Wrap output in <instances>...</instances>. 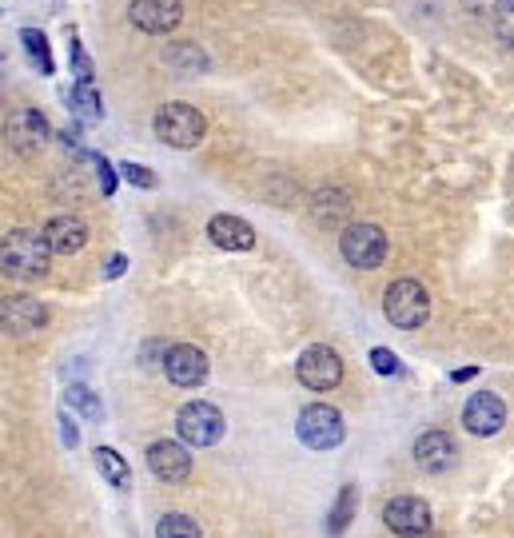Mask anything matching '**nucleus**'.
Instances as JSON below:
<instances>
[{
  "label": "nucleus",
  "mask_w": 514,
  "mask_h": 538,
  "mask_svg": "<svg viewBox=\"0 0 514 538\" xmlns=\"http://www.w3.org/2000/svg\"><path fill=\"white\" fill-rule=\"evenodd\" d=\"M176 431H180V443H188V447H216L224 439V431H228V419H224V411L216 403L196 399V403L180 407Z\"/></svg>",
  "instance_id": "20e7f679"
},
{
  "label": "nucleus",
  "mask_w": 514,
  "mask_h": 538,
  "mask_svg": "<svg viewBox=\"0 0 514 538\" xmlns=\"http://www.w3.org/2000/svg\"><path fill=\"white\" fill-rule=\"evenodd\" d=\"M52 244L44 232H32V228H16L4 236V248H0V264L8 275L16 279H40L48 275V264H52Z\"/></svg>",
  "instance_id": "f257e3e1"
},
{
  "label": "nucleus",
  "mask_w": 514,
  "mask_h": 538,
  "mask_svg": "<svg viewBox=\"0 0 514 538\" xmlns=\"http://www.w3.org/2000/svg\"><path fill=\"white\" fill-rule=\"evenodd\" d=\"M92 459H96V471H100V475H104V479H108L116 491H124V487H128L132 471H128V463H124V459H120L112 447H96V455H92Z\"/></svg>",
  "instance_id": "aec40b11"
},
{
  "label": "nucleus",
  "mask_w": 514,
  "mask_h": 538,
  "mask_svg": "<svg viewBox=\"0 0 514 538\" xmlns=\"http://www.w3.org/2000/svg\"><path fill=\"white\" fill-rule=\"evenodd\" d=\"M359 515V487L355 483H347L343 491H339V499H335V507H331V515H327V535L339 538L347 535V527H351V519Z\"/></svg>",
  "instance_id": "a211bd4d"
},
{
  "label": "nucleus",
  "mask_w": 514,
  "mask_h": 538,
  "mask_svg": "<svg viewBox=\"0 0 514 538\" xmlns=\"http://www.w3.org/2000/svg\"><path fill=\"white\" fill-rule=\"evenodd\" d=\"M124 271H128V260H124V256H120V252H116V256H112V260H108V264H104V279H120V275H124Z\"/></svg>",
  "instance_id": "7c9ffc66"
},
{
  "label": "nucleus",
  "mask_w": 514,
  "mask_h": 538,
  "mask_svg": "<svg viewBox=\"0 0 514 538\" xmlns=\"http://www.w3.org/2000/svg\"><path fill=\"white\" fill-rule=\"evenodd\" d=\"M152 128H156V136H160L164 144H172V148H196V144L204 140V132H208V120H204L200 108L176 100V104H164V108L156 112Z\"/></svg>",
  "instance_id": "7ed1b4c3"
},
{
  "label": "nucleus",
  "mask_w": 514,
  "mask_h": 538,
  "mask_svg": "<svg viewBox=\"0 0 514 538\" xmlns=\"http://www.w3.org/2000/svg\"><path fill=\"white\" fill-rule=\"evenodd\" d=\"M164 375L176 383V387H200L208 379V355L196 347V343H176L168 347L164 355Z\"/></svg>",
  "instance_id": "9b49d317"
},
{
  "label": "nucleus",
  "mask_w": 514,
  "mask_h": 538,
  "mask_svg": "<svg viewBox=\"0 0 514 538\" xmlns=\"http://www.w3.org/2000/svg\"><path fill=\"white\" fill-rule=\"evenodd\" d=\"M495 32L499 40L514 48V0H499V12H495Z\"/></svg>",
  "instance_id": "393cba45"
},
{
  "label": "nucleus",
  "mask_w": 514,
  "mask_h": 538,
  "mask_svg": "<svg viewBox=\"0 0 514 538\" xmlns=\"http://www.w3.org/2000/svg\"><path fill=\"white\" fill-rule=\"evenodd\" d=\"M463 427H467L471 435H479V439L499 435V431L507 427V403H503L495 391H479V395H471L467 407H463Z\"/></svg>",
  "instance_id": "1a4fd4ad"
},
{
  "label": "nucleus",
  "mask_w": 514,
  "mask_h": 538,
  "mask_svg": "<svg viewBox=\"0 0 514 538\" xmlns=\"http://www.w3.org/2000/svg\"><path fill=\"white\" fill-rule=\"evenodd\" d=\"M208 236L224 252H252L256 248V228L248 220H240V216H212L208 220Z\"/></svg>",
  "instance_id": "2eb2a0df"
},
{
  "label": "nucleus",
  "mask_w": 514,
  "mask_h": 538,
  "mask_svg": "<svg viewBox=\"0 0 514 538\" xmlns=\"http://www.w3.org/2000/svg\"><path fill=\"white\" fill-rule=\"evenodd\" d=\"M148 471H152L156 479H164V483H184V479L192 475V455H188V447L176 443V439H156V443L148 447Z\"/></svg>",
  "instance_id": "f8f14e48"
},
{
  "label": "nucleus",
  "mask_w": 514,
  "mask_h": 538,
  "mask_svg": "<svg viewBox=\"0 0 514 538\" xmlns=\"http://www.w3.org/2000/svg\"><path fill=\"white\" fill-rule=\"evenodd\" d=\"M383 315L403 327V331H415L431 319V295L419 279H395L387 291H383Z\"/></svg>",
  "instance_id": "f03ea898"
},
{
  "label": "nucleus",
  "mask_w": 514,
  "mask_h": 538,
  "mask_svg": "<svg viewBox=\"0 0 514 538\" xmlns=\"http://www.w3.org/2000/svg\"><path fill=\"white\" fill-rule=\"evenodd\" d=\"M68 100H72V108H76L84 120H100V116H104V100H100L96 84H76Z\"/></svg>",
  "instance_id": "412c9836"
},
{
  "label": "nucleus",
  "mask_w": 514,
  "mask_h": 538,
  "mask_svg": "<svg viewBox=\"0 0 514 538\" xmlns=\"http://www.w3.org/2000/svg\"><path fill=\"white\" fill-rule=\"evenodd\" d=\"M415 463L431 475H447L455 463H459V447L447 431H423L415 439Z\"/></svg>",
  "instance_id": "4468645a"
},
{
  "label": "nucleus",
  "mask_w": 514,
  "mask_h": 538,
  "mask_svg": "<svg viewBox=\"0 0 514 538\" xmlns=\"http://www.w3.org/2000/svg\"><path fill=\"white\" fill-rule=\"evenodd\" d=\"M88 160L96 164V180H100V192H104V196H112V192H116V168H112L104 156H88Z\"/></svg>",
  "instance_id": "bb28decb"
},
{
  "label": "nucleus",
  "mask_w": 514,
  "mask_h": 538,
  "mask_svg": "<svg viewBox=\"0 0 514 538\" xmlns=\"http://www.w3.org/2000/svg\"><path fill=\"white\" fill-rule=\"evenodd\" d=\"M20 40H24L28 56L40 64V72H52V52H48V40H44V32H36V28H24V32H20Z\"/></svg>",
  "instance_id": "b1692460"
},
{
  "label": "nucleus",
  "mask_w": 514,
  "mask_h": 538,
  "mask_svg": "<svg viewBox=\"0 0 514 538\" xmlns=\"http://www.w3.org/2000/svg\"><path fill=\"white\" fill-rule=\"evenodd\" d=\"M339 252L351 268L371 271L387 260V232L379 224H351L339 236Z\"/></svg>",
  "instance_id": "423d86ee"
},
{
  "label": "nucleus",
  "mask_w": 514,
  "mask_h": 538,
  "mask_svg": "<svg viewBox=\"0 0 514 538\" xmlns=\"http://www.w3.org/2000/svg\"><path fill=\"white\" fill-rule=\"evenodd\" d=\"M383 523L399 538H427L431 535V507L415 495H399L383 507Z\"/></svg>",
  "instance_id": "6e6552de"
},
{
  "label": "nucleus",
  "mask_w": 514,
  "mask_h": 538,
  "mask_svg": "<svg viewBox=\"0 0 514 538\" xmlns=\"http://www.w3.org/2000/svg\"><path fill=\"white\" fill-rule=\"evenodd\" d=\"M64 403L76 411V415H84V419H104V403H100V395L88 387V383H68V391H64Z\"/></svg>",
  "instance_id": "6ab92c4d"
},
{
  "label": "nucleus",
  "mask_w": 514,
  "mask_h": 538,
  "mask_svg": "<svg viewBox=\"0 0 514 538\" xmlns=\"http://www.w3.org/2000/svg\"><path fill=\"white\" fill-rule=\"evenodd\" d=\"M120 172H124V180H128V184H136V188H156V172H152V168H144V164H124Z\"/></svg>",
  "instance_id": "cd10ccee"
},
{
  "label": "nucleus",
  "mask_w": 514,
  "mask_h": 538,
  "mask_svg": "<svg viewBox=\"0 0 514 538\" xmlns=\"http://www.w3.org/2000/svg\"><path fill=\"white\" fill-rule=\"evenodd\" d=\"M479 375V367H459L455 375H451V383H467V379H475Z\"/></svg>",
  "instance_id": "2f4dec72"
},
{
  "label": "nucleus",
  "mask_w": 514,
  "mask_h": 538,
  "mask_svg": "<svg viewBox=\"0 0 514 538\" xmlns=\"http://www.w3.org/2000/svg\"><path fill=\"white\" fill-rule=\"evenodd\" d=\"M164 64H172V68H188V72H200V68H208V56H204L196 44H176V48H168V52H164Z\"/></svg>",
  "instance_id": "4be33fe9"
},
{
  "label": "nucleus",
  "mask_w": 514,
  "mask_h": 538,
  "mask_svg": "<svg viewBox=\"0 0 514 538\" xmlns=\"http://www.w3.org/2000/svg\"><path fill=\"white\" fill-rule=\"evenodd\" d=\"M156 538H204L200 535V523L188 519V515H164L156 523Z\"/></svg>",
  "instance_id": "5701e85b"
},
{
  "label": "nucleus",
  "mask_w": 514,
  "mask_h": 538,
  "mask_svg": "<svg viewBox=\"0 0 514 538\" xmlns=\"http://www.w3.org/2000/svg\"><path fill=\"white\" fill-rule=\"evenodd\" d=\"M68 56H72V64H76V84H92V60L84 56L80 40H72V44H68Z\"/></svg>",
  "instance_id": "a878e982"
},
{
  "label": "nucleus",
  "mask_w": 514,
  "mask_h": 538,
  "mask_svg": "<svg viewBox=\"0 0 514 538\" xmlns=\"http://www.w3.org/2000/svg\"><path fill=\"white\" fill-rule=\"evenodd\" d=\"M44 236H48V244H52L56 256H76L88 244V224L80 216H52L44 224Z\"/></svg>",
  "instance_id": "dca6fc26"
},
{
  "label": "nucleus",
  "mask_w": 514,
  "mask_h": 538,
  "mask_svg": "<svg viewBox=\"0 0 514 538\" xmlns=\"http://www.w3.org/2000/svg\"><path fill=\"white\" fill-rule=\"evenodd\" d=\"M295 431H299V443L311 447V451H335V447L343 443V435H347L343 415H339L335 407H327V403H311V407H303Z\"/></svg>",
  "instance_id": "39448f33"
},
{
  "label": "nucleus",
  "mask_w": 514,
  "mask_h": 538,
  "mask_svg": "<svg viewBox=\"0 0 514 538\" xmlns=\"http://www.w3.org/2000/svg\"><path fill=\"white\" fill-rule=\"evenodd\" d=\"M295 375L307 391H335L343 383V359L327 347V343H311L299 363H295Z\"/></svg>",
  "instance_id": "0eeeda50"
},
{
  "label": "nucleus",
  "mask_w": 514,
  "mask_h": 538,
  "mask_svg": "<svg viewBox=\"0 0 514 538\" xmlns=\"http://www.w3.org/2000/svg\"><path fill=\"white\" fill-rule=\"evenodd\" d=\"M371 367H375L379 375H399V359H395V351H387V347H371Z\"/></svg>",
  "instance_id": "c85d7f7f"
},
{
  "label": "nucleus",
  "mask_w": 514,
  "mask_h": 538,
  "mask_svg": "<svg viewBox=\"0 0 514 538\" xmlns=\"http://www.w3.org/2000/svg\"><path fill=\"white\" fill-rule=\"evenodd\" d=\"M0 315H4V327H8L12 335H32V331H40V327L48 323V311H44L36 299H28V295L4 299Z\"/></svg>",
  "instance_id": "f3484780"
},
{
  "label": "nucleus",
  "mask_w": 514,
  "mask_h": 538,
  "mask_svg": "<svg viewBox=\"0 0 514 538\" xmlns=\"http://www.w3.org/2000/svg\"><path fill=\"white\" fill-rule=\"evenodd\" d=\"M4 136H8V144H12L20 156H36V152L48 144V120H44L36 108H16V112L4 120Z\"/></svg>",
  "instance_id": "9d476101"
},
{
  "label": "nucleus",
  "mask_w": 514,
  "mask_h": 538,
  "mask_svg": "<svg viewBox=\"0 0 514 538\" xmlns=\"http://www.w3.org/2000/svg\"><path fill=\"white\" fill-rule=\"evenodd\" d=\"M56 419H60V443H64V447L72 451V447L80 443V431H76V423H72L68 415H56Z\"/></svg>",
  "instance_id": "c756f323"
},
{
  "label": "nucleus",
  "mask_w": 514,
  "mask_h": 538,
  "mask_svg": "<svg viewBox=\"0 0 514 538\" xmlns=\"http://www.w3.org/2000/svg\"><path fill=\"white\" fill-rule=\"evenodd\" d=\"M128 20L140 28V32H172L180 20H184V4L180 0H132L128 4Z\"/></svg>",
  "instance_id": "ddd939ff"
}]
</instances>
